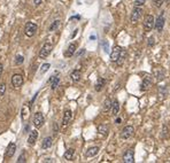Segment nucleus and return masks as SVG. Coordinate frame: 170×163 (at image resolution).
<instances>
[{"mask_svg":"<svg viewBox=\"0 0 170 163\" xmlns=\"http://www.w3.org/2000/svg\"><path fill=\"white\" fill-rule=\"evenodd\" d=\"M38 30V27L36 23L33 22H28L25 24V27H24V33H25V36L27 37H33L35 35H36V32H37Z\"/></svg>","mask_w":170,"mask_h":163,"instance_id":"1","label":"nucleus"},{"mask_svg":"<svg viewBox=\"0 0 170 163\" xmlns=\"http://www.w3.org/2000/svg\"><path fill=\"white\" fill-rule=\"evenodd\" d=\"M133 133H134V129H133V126L132 125H126L121 130L120 137H121V139L126 140V139H130V138L133 136Z\"/></svg>","mask_w":170,"mask_h":163,"instance_id":"2","label":"nucleus"},{"mask_svg":"<svg viewBox=\"0 0 170 163\" xmlns=\"http://www.w3.org/2000/svg\"><path fill=\"white\" fill-rule=\"evenodd\" d=\"M52 50L53 45L51 43H45L43 45V47H42V50H40V52H39V59H46L51 54Z\"/></svg>","mask_w":170,"mask_h":163,"instance_id":"3","label":"nucleus"},{"mask_svg":"<svg viewBox=\"0 0 170 163\" xmlns=\"http://www.w3.org/2000/svg\"><path fill=\"white\" fill-rule=\"evenodd\" d=\"M154 23H155V19L153 15H146L144 19V28L146 31H151L154 28Z\"/></svg>","mask_w":170,"mask_h":163,"instance_id":"4","label":"nucleus"},{"mask_svg":"<svg viewBox=\"0 0 170 163\" xmlns=\"http://www.w3.org/2000/svg\"><path fill=\"white\" fill-rule=\"evenodd\" d=\"M143 15V8L141 7H136L133 8L132 13H131V16H130V21L132 23H137L139 21V19Z\"/></svg>","mask_w":170,"mask_h":163,"instance_id":"5","label":"nucleus"},{"mask_svg":"<svg viewBox=\"0 0 170 163\" xmlns=\"http://www.w3.org/2000/svg\"><path fill=\"white\" fill-rule=\"evenodd\" d=\"M44 116H43V114L42 113H36L35 115H33V121H32V123H33V125L36 126L37 129H39V127H42V126L44 125Z\"/></svg>","mask_w":170,"mask_h":163,"instance_id":"6","label":"nucleus"},{"mask_svg":"<svg viewBox=\"0 0 170 163\" xmlns=\"http://www.w3.org/2000/svg\"><path fill=\"white\" fill-rule=\"evenodd\" d=\"M23 83H24V81H23L22 75H20V74L13 75V77H12V85L14 86L15 89L21 87L23 85Z\"/></svg>","mask_w":170,"mask_h":163,"instance_id":"7","label":"nucleus"},{"mask_svg":"<svg viewBox=\"0 0 170 163\" xmlns=\"http://www.w3.org/2000/svg\"><path fill=\"white\" fill-rule=\"evenodd\" d=\"M164 22H166V19H164V15L160 14L157 16V19L155 20V23H154V27L157 32H161L163 30V27H164Z\"/></svg>","mask_w":170,"mask_h":163,"instance_id":"8","label":"nucleus"},{"mask_svg":"<svg viewBox=\"0 0 170 163\" xmlns=\"http://www.w3.org/2000/svg\"><path fill=\"white\" fill-rule=\"evenodd\" d=\"M123 162L124 163H133L134 162V153L132 149H128L123 154Z\"/></svg>","mask_w":170,"mask_h":163,"instance_id":"9","label":"nucleus"},{"mask_svg":"<svg viewBox=\"0 0 170 163\" xmlns=\"http://www.w3.org/2000/svg\"><path fill=\"white\" fill-rule=\"evenodd\" d=\"M121 53H122V48L120 46H115L111 53V61L116 62L118 60V58H120V55H121Z\"/></svg>","mask_w":170,"mask_h":163,"instance_id":"10","label":"nucleus"},{"mask_svg":"<svg viewBox=\"0 0 170 163\" xmlns=\"http://www.w3.org/2000/svg\"><path fill=\"white\" fill-rule=\"evenodd\" d=\"M151 86H152V79H151V77H145L143 79V82H141L140 91H143V92L148 91V90L151 89Z\"/></svg>","mask_w":170,"mask_h":163,"instance_id":"11","label":"nucleus"},{"mask_svg":"<svg viewBox=\"0 0 170 163\" xmlns=\"http://www.w3.org/2000/svg\"><path fill=\"white\" fill-rule=\"evenodd\" d=\"M38 136H39V133H38L37 130L30 131V134H29V137H28V144L31 145V146H33V145L36 144V141H37Z\"/></svg>","mask_w":170,"mask_h":163,"instance_id":"12","label":"nucleus"},{"mask_svg":"<svg viewBox=\"0 0 170 163\" xmlns=\"http://www.w3.org/2000/svg\"><path fill=\"white\" fill-rule=\"evenodd\" d=\"M76 48H77V44L76 43H71V44L68 46L67 51L65 52V56L66 58H71L75 54V52H76Z\"/></svg>","mask_w":170,"mask_h":163,"instance_id":"13","label":"nucleus"},{"mask_svg":"<svg viewBox=\"0 0 170 163\" xmlns=\"http://www.w3.org/2000/svg\"><path fill=\"white\" fill-rule=\"evenodd\" d=\"M71 119H73V113H71V110H66L65 111V114H63V117H62V125L66 126L69 124V122L71 121Z\"/></svg>","mask_w":170,"mask_h":163,"instance_id":"14","label":"nucleus"},{"mask_svg":"<svg viewBox=\"0 0 170 163\" xmlns=\"http://www.w3.org/2000/svg\"><path fill=\"white\" fill-rule=\"evenodd\" d=\"M29 116H30V107H28L27 104H24L22 107V109H21V119H22L23 122L28 121Z\"/></svg>","mask_w":170,"mask_h":163,"instance_id":"15","label":"nucleus"},{"mask_svg":"<svg viewBox=\"0 0 170 163\" xmlns=\"http://www.w3.org/2000/svg\"><path fill=\"white\" fill-rule=\"evenodd\" d=\"M53 145V138L52 137H46L42 142V148L43 149H48L51 148Z\"/></svg>","mask_w":170,"mask_h":163,"instance_id":"16","label":"nucleus"},{"mask_svg":"<svg viewBox=\"0 0 170 163\" xmlns=\"http://www.w3.org/2000/svg\"><path fill=\"white\" fill-rule=\"evenodd\" d=\"M105 85H106V79L102 78V77H99V78H98V81H97V83H96L94 89H96L97 92H100L101 90L104 89Z\"/></svg>","mask_w":170,"mask_h":163,"instance_id":"17","label":"nucleus"},{"mask_svg":"<svg viewBox=\"0 0 170 163\" xmlns=\"http://www.w3.org/2000/svg\"><path fill=\"white\" fill-rule=\"evenodd\" d=\"M15 150H16V145H15L14 142H10L7 147L6 156H7V157H13V155L15 154Z\"/></svg>","mask_w":170,"mask_h":163,"instance_id":"18","label":"nucleus"},{"mask_svg":"<svg viewBox=\"0 0 170 163\" xmlns=\"http://www.w3.org/2000/svg\"><path fill=\"white\" fill-rule=\"evenodd\" d=\"M81 77H82V73H81V70H78V69L74 70V71L70 74V78H71V81L75 82V83L81 81Z\"/></svg>","mask_w":170,"mask_h":163,"instance_id":"19","label":"nucleus"},{"mask_svg":"<svg viewBox=\"0 0 170 163\" xmlns=\"http://www.w3.org/2000/svg\"><path fill=\"white\" fill-rule=\"evenodd\" d=\"M164 75H166V73H164V70H163L162 68H156V69H154V76L156 77L157 81H162L163 78H164Z\"/></svg>","mask_w":170,"mask_h":163,"instance_id":"20","label":"nucleus"},{"mask_svg":"<svg viewBox=\"0 0 170 163\" xmlns=\"http://www.w3.org/2000/svg\"><path fill=\"white\" fill-rule=\"evenodd\" d=\"M97 130H98V133L101 134V136H107V134H108V131H109L108 126L106 125V124H100V125H98Z\"/></svg>","mask_w":170,"mask_h":163,"instance_id":"21","label":"nucleus"},{"mask_svg":"<svg viewBox=\"0 0 170 163\" xmlns=\"http://www.w3.org/2000/svg\"><path fill=\"white\" fill-rule=\"evenodd\" d=\"M120 111V102L117 100H114L113 104H111V115L113 116H116Z\"/></svg>","mask_w":170,"mask_h":163,"instance_id":"22","label":"nucleus"},{"mask_svg":"<svg viewBox=\"0 0 170 163\" xmlns=\"http://www.w3.org/2000/svg\"><path fill=\"white\" fill-rule=\"evenodd\" d=\"M63 156H65V159H66L67 161H73V160H74V156H75V149L74 148L67 149Z\"/></svg>","mask_w":170,"mask_h":163,"instance_id":"23","label":"nucleus"},{"mask_svg":"<svg viewBox=\"0 0 170 163\" xmlns=\"http://www.w3.org/2000/svg\"><path fill=\"white\" fill-rule=\"evenodd\" d=\"M99 147H97V146H94V147H91V148L88 149V152L85 153V155L88 156V157H93V156H96L98 153H99Z\"/></svg>","mask_w":170,"mask_h":163,"instance_id":"24","label":"nucleus"},{"mask_svg":"<svg viewBox=\"0 0 170 163\" xmlns=\"http://www.w3.org/2000/svg\"><path fill=\"white\" fill-rule=\"evenodd\" d=\"M111 100L109 99V98H107L106 100H105V102H104V106H102V111H105V113H107L108 110H111Z\"/></svg>","mask_w":170,"mask_h":163,"instance_id":"25","label":"nucleus"},{"mask_svg":"<svg viewBox=\"0 0 170 163\" xmlns=\"http://www.w3.org/2000/svg\"><path fill=\"white\" fill-rule=\"evenodd\" d=\"M50 82H52V90H55L56 87H58V85H59V83H60V77H54V76H52L51 78H50Z\"/></svg>","mask_w":170,"mask_h":163,"instance_id":"26","label":"nucleus"},{"mask_svg":"<svg viewBox=\"0 0 170 163\" xmlns=\"http://www.w3.org/2000/svg\"><path fill=\"white\" fill-rule=\"evenodd\" d=\"M168 136H169V129H168V126L167 125H163L161 137H162L163 139H167V138H168Z\"/></svg>","mask_w":170,"mask_h":163,"instance_id":"27","label":"nucleus"},{"mask_svg":"<svg viewBox=\"0 0 170 163\" xmlns=\"http://www.w3.org/2000/svg\"><path fill=\"white\" fill-rule=\"evenodd\" d=\"M59 27H60V21L59 20H56V21H54V22L51 24V27H50V31H55Z\"/></svg>","mask_w":170,"mask_h":163,"instance_id":"28","label":"nucleus"},{"mask_svg":"<svg viewBox=\"0 0 170 163\" xmlns=\"http://www.w3.org/2000/svg\"><path fill=\"white\" fill-rule=\"evenodd\" d=\"M23 61H24V58H23L22 55H16L15 56V64H22Z\"/></svg>","mask_w":170,"mask_h":163,"instance_id":"29","label":"nucleus"},{"mask_svg":"<svg viewBox=\"0 0 170 163\" xmlns=\"http://www.w3.org/2000/svg\"><path fill=\"white\" fill-rule=\"evenodd\" d=\"M124 58H125V52H123V50H122V53H121V55H120L118 60L116 61V63H117L118 66L123 63V61H124Z\"/></svg>","mask_w":170,"mask_h":163,"instance_id":"30","label":"nucleus"},{"mask_svg":"<svg viewBox=\"0 0 170 163\" xmlns=\"http://www.w3.org/2000/svg\"><path fill=\"white\" fill-rule=\"evenodd\" d=\"M50 67H51L50 63H44V64L42 66V69H40V74H45V73L50 69Z\"/></svg>","mask_w":170,"mask_h":163,"instance_id":"31","label":"nucleus"},{"mask_svg":"<svg viewBox=\"0 0 170 163\" xmlns=\"http://www.w3.org/2000/svg\"><path fill=\"white\" fill-rule=\"evenodd\" d=\"M164 1H166V0H153V4H154V6H155L156 8H160L163 4H164Z\"/></svg>","mask_w":170,"mask_h":163,"instance_id":"32","label":"nucleus"},{"mask_svg":"<svg viewBox=\"0 0 170 163\" xmlns=\"http://www.w3.org/2000/svg\"><path fill=\"white\" fill-rule=\"evenodd\" d=\"M146 1H147V0H134V6H137V7H141Z\"/></svg>","mask_w":170,"mask_h":163,"instance_id":"33","label":"nucleus"},{"mask_svg":"<svg viewBox=\"0 0 170 163\" xmlns=\"http://www.w3.org/2000/svg\"><path fill=\"white\" fill-rule=\"evenodd\" d=\"M27 162V159H25V153H22L21 156L19 157V160H17V163H25Z\"/></svg>","mask_w":170,"mask_h":163,"instance_id":"34","label":"nucleus"},{"mask_svg":"<svg viewBox=\"0 0 170 163\" xmlns=\"http://www.w3.org/2000/svg\"><path fill=\"white\" fill-rule=\"evenodd\" d=\"M155 44V40H154V37L152 36V37L148 38V41H147V46L148 47H152V46H154Z\"/></svg>","mask_w":170,"mask_h":163,"instance_id":"35","label":"nucleus"},{"mask_svg":"<svg viewBox=\"0 0 170 163\" xmlns=\"http://www.w3.org/2000/svg\"><path fill=\"white\" fill-rule=\"evenodd\" d=\"M102 47H104L105 53H109V45H108V41L105 40L104 43H102Z\"/></svg>","mask_w":170,"mask_h":163,"instance_id":"36","label":"nucleus"},{"mask_svg":"<svg viewBox=\"0 0 170 163\" xmlns=\"http://www.w3.org/2000/svg\"><path fill=\"white\" fill-rule=\"evenodd\" d=\"M5 92H6V85L2 83V84H0V96H4Z\"/></svg>","mask_w":170,"mask_h":163,"instance_id":"37","label":"nucleus"},{"mask_svg":"<svg viewBox=\"0 0 170 163\" xmlns=\"http://www.w3.org/2000/svg\"><path fill=\"white\" fill-rule=\"evenodd\" d=\"M58 132H59V126H58V123H54V124H53V133L58 134Z\"/></svg>","mask_w":170,"mask_h":163,"instance_id":"38","label":"nucleus"},{"mask_svg":"<svg viewBox=\"0 0 170 163\" xmlns=\"http://www.w3.org/2000/svg\"><path fill=\"white\" fill-rule=\"evenodd\" d=\"M33 4H35V6H39L42 4V0H33Z\"/></svg>","mask_w":170,"mask_h":163,"instance_id":"39","label":"nucleus"},{"mask_svg":"<svg viewBox=\"0 0 170 163\" xmlns=\"http://www.w3.org/2000/svg\"><path fill=\"white\" fill-rule=\"evenodd\" d=\"M2 70H4V66H2V63H0V76L2 74Z\"/></svg>","mask_w":170,"mask_h":163,"instance_id":"40","label":"nucleus"},{"mask_svg":"<svg viewBox=\"0 0 170 163\" xmlns=\"http://www.w3.org/2000/svg\"><path fill=\"white\" fill-rule=\"evenodd\" d=\"M24 130H25L27 132L29 131V130H30V125H29V124H28V125H25V129H24Z\"/></svg>","mask_w":170,"mask_h":163,"instance_id":"41","label":"nucleus"},{"mask_svg":"<svg viewBox=\"0 0 170 163\" xmlns=\"http://www.w3.org/2000/svg\"><path fill=\"white\" fill-rule=\"evenodd\" d=\"M77 31H78V30H75V32H74V33H73V35H71V38H74L75 36H76V33H77Z\"/></svg>","mask_w":170,"mask_h":163,"instance_id":"42","label":"nucleus"},{"mask_svg":"<svg viewBox=\"0 0 170 163\" xmlns=\"http://www.w3.org/2000/svg\"><path fill=\"white\" fill-rule=\"evenodd\" d=\"M46 162H53L52 159H46Z\"/></svg>","mask_w":170,"mask_h":163,"instance_id":"43","label":"nucleus"},{"mask_svg":"<svg viewBox=\"0 0 170 163\" xmlns=\"http://www.w3.org/2000/svg\"><path fill=\"white\" fill-rule=\"evenodd\" d=\"M116 123H117V124H120V123H121V119H116Z\"/></svg>","mask_w":170,"mask_h":163,"instance_id":"44","label":"nucleus"},{"mask_svg":"<svg viewBox=\"0 0 170 163\" xmlns=\"http://www.w3.org/2000/svg\"><path fill=\"white\" fill-rule=\"evenodd\" d=\"M167 1H169V0H167Z\"/></svg>","mask_w":170,"mask_h":163,"instance_id":"45","label":"nucleus"}]
</instances>
